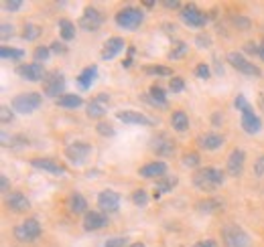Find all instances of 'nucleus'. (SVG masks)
<instances>
[{
    "label": "nucleus",
    "mask_w": 264,
    "mask_h": 247,
    "mask_svg": "<svg viewBox=\"0 0 264 247\" xmlns=\"http://www.w3.org/2000/svg\"><path fill=\"white\" fill-rule=\"evenodd\" d=\"M226 180V172L222 168L215 166H205V168H197V172H193V186L197 190L203 193H213L218 190Z\"/></svg>",
    "instance_id": "f257e3e1"
},
{
    "label": "nucleus",
    "mask_w": 264,
    "mask_h": 247,
    "mask_svg": "<svg viewBox=\"0 0 264 247\" xmlns=\"http://www.w3.org/2000/svg\"><path fill=\"white\" fill-rule=\"evenodd\" d=\"M43 103V95L39 91H27V93H20V95H14L12 101H10V107L14 114H20V116H29L33 112H37Z\"/></svg>",
    "instance_id": "f03ea898"
},
{
    "label": "nucleus",
    "mask_w": 264,
    "mask_h": 247,
    "mask_svg": "<svg viewBox=\"0 0 264 247\" xmlns=\"http://www.w3.org/2000/svg\"><path fill=\"white\" fill-rule=\"evenodd\" d=\"M114 20H116V24L120 29L136 31L145 20V12H142V8H136V6H124V8H120L116 12Z\"/></svg>",
    "instance_id": "7ed1b4c3"
},
{
    "label": "nucleus",
    "mask_w": 264,
    "mask_h": 247,
    "mask_svg": "<svg viewBox=\"0 0 264 247\" xmlns=\"http://www.w3.org/2000/svg\"><path fill=\"white\" fill-rule=\"evenodd\" d=\"M222 239L226 247H252L250 235L236 223H228L222 229Z\"/></svg>",
    "instance_id": "20e7f679"
},
{
    "label": "nucleus",
    "mask_w": 264,
    "mask_h": 247,
    "mask_svg": "<svg viewBox=\"0 0 264 247\" xmlns=\"http://www.w3.org/2000/svg\"><path fill=\"white\" fill-rule=\"evenodd\" d=\"M228 63L236 69V71H240L242 75H248V77H260L262 75V71H260V67H256L252 61H248L242 53H238V51H230L228 53Z\"/></svg>",
    "instance_id": "39448f33"
},
{
    "label": "nucleus",
    "mask_w": 264,
    "mask_h": 247,
    "mask_svg": "<svg viewBox=\"0 0 264 247\" xmlns=\"http://www.w3.org/2000/svg\"><path fill=\"white\" fill-rule=\"evenodd\" d=\"M63 91H65V77H63V73H59V71H47V75L43 79V93L47 97L59 99L61 95H65Z\"/></svg>",
    "instance_id": "423d86ee"
},
{
    "label": "nucleus",
    "mask_w": 264,
    "mask_h": 247,
    "mask_svg": "<svg viewBox=\"0 0 264 247\" xmlns=\"http://www.w3.org/2000/svg\"><path fill=\"white\" fill-rule=\"evenodd\" d=\"M91 152H93L91 144H88V142H74V144H69V146L65 148L63 154H65V158L74 166H82L88 162Z\"/></svg>",
    "instance_id": "0eeeda50"
},
{
    "label": "nucleus",
    "mask_w": 264,
    "mask_h": 247,
    "mask_svg": "<svg viewBox=\"0 0 264 247\" xmlns=\"http://www.w3.org/2000/svg\"><path fill=\"white\" fill-rule=\"evenodd\" d=\"M41 223L37 221V219H27V221H22L20 225H16L14 227V237L18 239V241H25V243H31V241H35L37 237H41Z\"/></svg>",
    "instance_id": "6e6552de"
},
{
    "label": "nucleus",
    "mask_w": 264,
    "mask_h": 247,
    "mask_svg": "<svg viewBox=\"0 0 264 247\" xmlns=\"http://www.w3.org/2000/svg\"><path fill=\"white\" fill-rule=\"evenodd\" d=\"M16 75L20 77V79H25V81H31V83H43L45 79V75H47V71H45V67L41 65V63H25V65H18L16 67Z\"/></svg>",
    "instance_id": "1a4fd4ad"
},
{
    "label": "nucleus",
    "mask_w": 264,
    "mask_h": 247,
    "mask_svg": "<svg viewBox=\"0 0 264 247\" xmlns=\"http://www.w3.org/2000/svg\"><path fill=\"white\" fill-rule=\"evenodd\" d=\"M181 18H183V22L189 24L191 29H201V26H205V22H207V14H205L203 10H199L195 4L183 6V8H181Z\"/></svg>",
    "instance_id": "9d476101"
},
{
    "label": "nucleus",
    "mask_w": 264,
    "mask_h": 247,
    "mask_svg": "<svg viewBox=\"0 0 264 247\" xmlns=\"http://www.w3.org/2000/svg\"><path fill=\"white\" fill-rule=\"evenodd\" d=\"M104 20H106V16H104L95 6H88V8L84 10V14H82L78 26L84 29V31H98V29L104 24Z\"/></svg>",
    "instance_id": "9b49d317"
},
{
    "label": "nucleus",
    "mask_w": 264,
    "mask_h": 247,
    "mask_svg": "<svg viewBox=\"0 0 264 247\" xmlns=\"http://www.w3.org/2000/svg\"><path fill=\"white\" fill-rule=\"evenodd\" d=\"M151 148L157 156H163V158H171L175 154V142L167 136V134H159L151 140Z\"/></svg>",
    "instance_id": "f8f14e48"
},
{
    "label": "nucleus",
    "mask_w": 264,
    "mask_h": 247,
    "mask_svg": "<svg viewBox=\"0 0 264 247\" xmlns=\"http://www.w3.org/2000/svg\"><path fill=\"white\" fill-rule=\"evenodd\" d=\"M98 207L102 213H116L120 209V195L116 190H110V188L102 190L98 195Z\"/></svg>",
    "instance_id": "ddd939ff"
},
{
    "label": "nucleus",
    "mask_w": 264,
    "mask_h": 247,
    "mask_svg": "<svg viewBox=\"0 0 264 247\" xmlns=\"http://www.w3.org/2000/svg\"><path fill=\"white\" fill-rule=\"evenodd\" d=\"M244 164H246V152L242 148H234L228 156V162H226V172L230 176H240L244 172Z\"/></svg>",
    "instance_id": "4468645a"
},
{
    "label": "nucleus",
    "mask_w": 264,
    "mask_h": 247,
    "mask_svg": "<svg viewBox=\"0 0 264 247\" xmlns=\"http://www.w3.org/2000/svg\"><path fill=\"white\" fill-rule=\"evenodd\" d=\"M108 101H110L108 93H100V95H95L91 101H88L86 112H88L89 118H91V120H102V118L108 114Z\"/></svg>",
    "instance_id": "2eb2a0df"
},
{
    "label": "nucleus",
    "mask_w": 264,
    "mask_h": 247,
    "mask_svg": "<svg viewBox=\"0 0 264 247\" xmlns=\"http://www.w3.org/2000/svg\"><path fill=\"white\" fill-rule=\"evenodd\" d=\"M116 118L124 124H130V126H155V120L140 114V112H130V109L128 112H118Z\"/></svg>",
    "instance_id": "dca6fc26"
},
{
    "label": "nucleus",
    "mask_w": 264,
    "mask_h": 247,
    "mask_svg": "<svg viewBox=\"0 0 264 247\" xmlns=\"http://www.w3.org/2000/svg\"><path fill=\"white\" fill-rule=\"evenodd\" d=\"M108 227V215L102 211H88L84 215V229L86 231H98Z\"/></svg>",
    "instance_id": "f3484780"
},
{
    "label": "nucleus",
    "mask_w": 264,
    "mask_h": 247,
    "mask_svg": "<svg viewBox=\"0 0 264 247\" xmlns=\"http://www.w3.org/2000/svg\"><path fill=\"white\" fill-rule=\"evenodd\" d=\"M169 168L167 164L163 162V160H153V162H149V164L140 166V170H138V174L142 176V178H163V176H167L169 172H167Z\"/></svg>",
    "instance_id": "a211bd4d"
},
{
    "label": "nucleus",
    "mask_w": 264,
    "mask_h": 247,
    "mask_svg": "<svg viewBox=\"0 0 264 247\" xmlns=\"http://www.w3.org/2000/svg\"><path fill=\"white\" fill-rule=\"evenodd\" d=\"M31 166H33V168H39V170H43V172L55 174V176H61V174L67 172L65 166L59 164V162L53 160V158H33V160H31Z\"/></svg>",
    "instance_id": "6ab92c4d"
},
{
    "label": "nucleus",
    "mask_w": 264,
    "mask_h": 247,
    "mask_svg": "<svg viewBox=\"0 0 264 247\" xmlns=\"http://www.w3.org/2000/svg\"><path fill=\"white\" fill-rule=\"evenodd\" d=\"M224 142H226V138H224L222 134H213V132L203 134V136H199V138H197L199 148H201V150H207V152L222 148V146H224Z\"/></svg>",
    "instance_id": "aec40b11"
},
{
    "label": "nucleus",
    "mask_w": 264,
    "mask_h": 247,
    "mask_svg": "<svg viewBox=\"0 0 264 247\" xmlns=\"http://www.w3.org/2000/svg\"><path fill=\"white\" fill-rule=\"evenodd\" d=\"M6 207L12 213H27L31 209V203H29V199L22 193H10L6 197Z\"/></svg>",
    "instance_id": "412c9836"
},
{
    "label": "nucleus",
    "mask_w": 264,
    "mask_h": 247,
    "mask_svg": "<svg viewBox=\"0 0 264 247\" xmlns=\"http://www.w3.org/2000/svg\"><path fill=\"white\" fill-rule=\"evenodd\" d=\"M122 49H124V39H120V37H110V39L106 41L104 49H102V59H104V61H112Z\"/></svg>",
    "instance_id": "4be33fe9"
},
{
    "label": "nucleus",
    "mask_w": 264,
    "mask_h": 247,
    "mask_svg": "<svg viewBox=\"0 0 264 247\" xmlns=\"http://www.w3.org/2000/svg\"><path fill=\"white\" fill-rule=\"evenodd\" d=\"M240 124H242V130L246 134H250V136H254V134H258L262 130V120L256 114H244Z\"/></svg>",
    "instance_id": "5701e85b"
},
{
    "label": "nucleus",
    "mask_w": 264,
    "mask_h": 247,
    "mask_svg": "<svg viewBox=\"0 0 264 247\" xmlns=\"http://www.w3.org/2000/svg\"><path fill=\"white\" fill-rule=\"evenodd\" d=\"M67 209L71 211V213H76V215H86L88 213V201L80 195V193H71L69 197H67Z\"/></svg>",
    "instance_id": "b1692460"
},
{
    "label": "nucleus",
    "mask_w": 264,
    "mask_h": 247,
    "mask_svg": "<svg viewBox=\"0 0 264 247\" xmlns=\"http://www.w3.org/2000/svg\"><path fill=\"white\" fill-rule=\"evenodd\" d=\"M177 182H179V178H177L175 174H167V176L159 178L157 180V188H155V199H159L163 193H171L177 186Z\"/></svg>",
    "instance_id": "393cba45"
},
{
    "label": "nucleus",
    "mask_w": 264,
    "mask_h": 247,
    "mask_svg": "<svg viewBox=\"0 0 264 247\" xmlns=\"http://www.w3.org/2000/svg\"><path fill=\"white\" fill-rule=\"evenodd\" d=\"M57 105L63 107V109H78V107L84 105V99L80 95H76V93H65V95H61L57 99Z\"/></svg>",
    "instance_id": "a878e982"
},
{
    "label": "nucleus",
    "mask_w": 264,
    "mask_h": 247,
    "mask_svg": "<svg viewBox=\"0 0 264 247\" xmlns=\"http://www.w3.org/2000/svg\"><path fill=\"white\" fill-rule=\"evenodd\" d=\"M171 126H173V130L179 132V134L187 132V130H189V118H187V114L181 112V109L173 112V114H171Z\"/></svg>",
    "instance_id": "bb28decb"
},
{
    "label": "nucleus",
    "mask_w": 264,
    "mask_h": 247,
    "mask_svg": "<svg viewBox=\"0 0 264 247\" xmlns=\"http://www.w3.org/2000/svg\"><path fill=\"white\" fill-rule=\"evenodd\" d=\"M95 77H98V67H95V65H89V67H86V69L78 75V85H80L82 89H89L91 83L95 81Z\"/></svg>",
    "instance_id": "cd10ccee"
},
{
    "label": "nucleus",
    "mask_w": 264,
    "mask_h": 247,
    "mask_svg": "<svg viewBox=\"0 0 264 247\" xmlns=\"http://www.w3.org/2000/svg\"><path fill=\"white\" fill-rule=\"evenodd\" d=\"M142 71H145L147 75H151V77H171V79L175 77L173 69L167 67V65H145Z\"/></svg>",
    "instance_id": "c85d7f7f"
},
{
    "label": "nucleus",
    "mask_w": 264,
    "mask_h": 247,
    "mask_svg": "<svg viewBox=\"0 0 264 247\" xmlns=\"http://www.w3.org/2000/svg\"><path fill=\"white\" fill-rule=\"evenodd\" d=\"M57 26H59V35H61V39H63V41H71V39H76V24H74L71 20L61 18V20L57 22Z\"/></svg>",
    "instance_id": "c756f323"
},
{
    "label": "nucleus",
    "mask_w": 264,
    "mask_h": 247,
    "mask_svg": "<svg viewBox=\"0 0 264 247\" xmlns=\"http://www.w3.org/2000/svg\"><path fill=\"white\" fill-rule=\"evenodd\" d=\"M149 97H151V101H153L155 105L167 107V91H165L163 87H159V85H153V87L149 89Z\"/></svg>",
    "instance_id": "7c9ffc66"
},
{
    "label": "nucleus",
    "mask_w": 264,
    "mask_h": 247,
    "mask_svg": "<svg viewBox=\"0 0 264 247\" xmlns=\"http://www.w3.org/2000/svg\"><path fill=\"white\" fill-rule=\"evenodd\" d=\"M222 209H224V203L218 199H207V201L197 203V211H201V213H218Z\"/></svg>",
    "instance_id": "2f4dec72"
},
{
    "label": "nucleus",
    "mask_w": 264,
    "mask_h": 247,
    "mask_svg": "<svg viewBox=\"0 0 264 247\" xmlns=\"http://www.w3.org/2000/svg\"><path fill=\"white\" fill-rule=\"evenodd\" d=\"M41 35H43V26H39L35 22H27L22 26V39L25 41H37Z\"/></svg>",
    "instance_id": "473e14b6"
},
{
    "label": "nucleus",
    "mask_w": 264,
    "mask_h": 247,
    "mask_svg": "<svg viewBox=\"0 0 264 247\" xmlns=\"http://www.w3.org/2000/svg\"><path fill=\"white\" fill-rule=\"evenodd\" d=\"M187 51H189V45H187L185 41H175V43H173V49L169 51V59L179 61V59H183V57L187 55Z\"/></svg>",
    "instance_id": "72a5a7b5"
},
{
    "label": "nucleus",
    "mask_w": 264,
    "mask_h": 247,
    "mask_svg": "<svg viewBox=\"0 0 264 247\" xmlns=\"http://www.w3.org/2000/svg\"><path fill=\"white\" fill-rule=\"evenodd\" d=\"M0 57L2 59H10V61H18V59H22L25 57V51L22 49H12V47H2L0 49Z\"/></svg>",
    "instance_id": "f704fd0d"
},
{
    "label": "nucleus",
    "mask_w": 264,
    "mask_h": 247,
    "mask_svg": "<svg viewBox=\"0 0 264 247\" xmlns=\"http://www.w3.org/2000/svg\"><path fill=\"white\" fill-rule=\"evenodd\" d=\"M33 59H35V63H45V61H49L51 59V49L49 47H43V45H39V47H35V51H33Z\"/></svg>",
    "instance_id": "c9c22d12"
},
{
    "label": "nucleus",
    "mask_w": 264,
    "mask_h": 247,
    "mask_svg": "<svg viewBox=\"0 0 264 247\" xmlns=\"http://www.w3.org/2000/svg\"><path fill=\"white\" fill-rule=\"evenodd\" d=\"M181 162H183V166H187V168H197L199 162H201V156H199V152H185L181 156Z\"/></svg>",
    "instance_id": "e433bc0d"
},
{
    "label": "nucleus",
    "mask_w": 264,
    "mask_h": 247,
    "mask_svg": "<svg viewBox=\"0 0 264 247\" xmlns=\"http://www.w3.org/2000/svg\"><path fill=\"white\" fill-rule=\"evenodd\" d=\"M234 105H236V107L242 112V116H244V114H254V107H252V103H250V101H248L244 95H238V97L234 99Z\"/></svg>",
    "instance_id": "4c0bfd02"
},
{
    "label": "nucleus",
    "mask_w": 264,
    "mask_h": 247,
    "mask_svg": "<svg viewBox=\"0 0 264 247\" xmlns=\"http://www.w3.org/2000/svg\"><path fill=\"white\" fill-rule=\"evenodd\" d=\"M132 203H134L136 207H147V205H149V193H147L145 188L134 190V193H132Z\"/></svg>",
    "instance_id": "58836bf2"
},
{
    "label": "nucleus",
    "mask_w": 264,
    "mask_h": 247,
    "mask_svg": "<svg viewBox=\"0 0 264 247\" xmlns=\"http://www.w3.org/2000/svg\"><path fill=\"white\" fill-rule=\"evenodd\" d=\"M232 22H234L236 29H240V31H248V29L252 26V20L246 18V16H232Z\"/></svg>",
    "instance_id": "ea45409f"
},
{
    "label": "nucleus",
    "mask_w": 264,
    "mask_h": 247,
    "mask_svg": "<svg viewBox=\"0 0 264 247\" xmlns=\"http://www.w3.org/2000/svg\"><path fill=\"white\" fill-rule=\"evenodd\" d=\"M95 130H98L100 136H114V134H116V130H114L108 122H98V124H95Z\"/></svg>",
    "instance_id": "a19ab883"
},
{
    "label": "nucleus",
    "mask_w": 264,
    "mask_h": 247,
    "mask_svg": "<svg viewBox=\"0 0 264 247\" xmlns=\"http://www.w3.org/2000/svg\"><path fill=\"white\" fill-rule=\"evenodd\" d=\"M195 75H197L199 79H209V77H211V69H209V65H205V63L195 65Z\"/></svg>",
    "instance_id": "79ce46f5"
},
{
    "label": "nucleus",
    "mask_w": 264,
    "mask_h": 247,
    "mask_svg": "<svg viewBox=\"0 0 264 247\" xmlns=\"http://www.w3.org/2000/svg\"><path fill=\"white\" fill-rule=\"evenodd\" d=\"M12 35H14V26L10 22H2L0 24V37H2V41H8V37H12Z\"/></svg>",
    "instance_id": "37998d69"
},
{
    "label": "nucleus",
    "mask_w": 264,
    "mask_h": 247,
    "mask_svg": "<svg viewBox=\"0 0 264 247\" xmlns=\"http://www.w3.org/2000/svg\"><path fill=\"white\" fill-rule=\"evenodd\" d=\"M10 120H12V107L0 105V122L2 124H10Z\"/></svg>",
    "instance_id": "c03bdc74"
},
{
    "label": "nucleus",
    "mask_w": 264,
    "mask_h": 247,
    "mask_svg": "<svg viewBox=\"0 0 264 247\" xmlns=\"http://www.w3.org/2000/svg\"><path fill=\"white\" fill-rule=\"evenodd\" d=\"M169 89H171L173 93H181V91L185 89V81H183L181 77H177V75H175V77L169 81Z\"/></svg>",
    "instance_id": "a18cd8bd"
},
{
    "label": "nucleus",
    "mask_w": 264,
    "mask_h": 247,
    "mask_svg": "<svg viewBox=\"0 0 264 247\" xmlns=\"http://www.w3.org/2000/svg\"><path fill=\"white\" fill-rule=\"evenodd\" d=\"M128 245V239L126 237H112V239H108L104 247H126Z\"/></svg>",
    "instance_id": "49530a36"
},
{
    "label": "nucleus",
    "mask_w": 264,
    "mask_h": 247,
    "mask_svg": "<svg viewBox=\"0 0 264 247\" xmlns=\"http://www.w3.org/2000/svg\"><path fill=\"white\" fill-rule=\"evenodd\" d=\"M2 6H4L8 12H16V10L22 8V2H20V0H4Z\"/></svg>",
    "instance_id": "de8ad7c7"
},
{
    "label": "nucleus",
    "mask_w": 264,
    "mask_h": 247,
    "mask_svg": "<svg viewBox=\"0 0 264 247\" xmlns=\"http://www.w3.org/2000/svg\"><path fill=\"white\" fill-rule=\"evenodd\" d=\"M195 43H197V47H199V49H207V47L211 45V37L201 33V35H197V37H195Z\"/></svg>",
    "instance_id": "09e8293b"
},
{
    "label": "nucleus",
    "mask_w": 264,
    "mask_h": 247,
    "mask_svg": "<svg viewBox=\"0 0 264 247\" xmlns=\"http://www.w3.org/2000/svg\"><path fill=\"white\" fill-rule=\"evenodd\" d=\"M49 49H51V53H57V55H63L67 49H65V45L63 43H59V41H53L51 45H49Z\"/></svg>",
    "instance_id": "8fccbe9b"
},
{
    "label": "nucleus",
    "mask_w": 264,
    "mask_h": 247,
    "mask_svg": "<svg viewBox=\"0 0 264 247\" xmlns=\"http://www.w3.org/2000/svg\"><path fill=\"white\" fill-rule=\"evenodd\" d=\"M254 172H256V176H264V154L262 156H258V160L254 162Z\"/></svg>",
    "instance_id": "3c124183"
},
{
    "label": "nucleus",
    "mask_w": 264,
    "mask_h": 247,
    "mask_svg": "<svg viewBox=\"0 0 264 247\" xmlns=\"http://www.w3.org/2000/svg\"><path fill=\"white\" fill-rule=\"evenodd\" d=\"M222 122H224V114H222V112H213V114H211V126L220 128Z\"/></svg>",
    "instance_id": "603ef678"
},
{
    "label": "nucleus",
    "mask_w": 264,
    "mask_h": 247,
    "mask_svg": "<svg viewBox=\"0 0 264 247\" xmlns=\"http://www.w3.org/2000/svg\"><path fill=\"white\" fill-rule=\"evenodd\" d=\"M191 247H220V245H218V241H213V239H203V241L193 243Z\"/></svg>",
    "instance_id": "864d4df0"
},
{
    "label": "nucleus",
    "mask_w": 264,
    "mask_h": 247,
    "mask_svg": "<svg viewBox=\"0 0 264 247\" xmlns=\"http://www.w3.org/2000/svg\"><path fill=\"white\" fill-rule=\"evenodd\" d=\"M8 188H10V180L2 174V176H0V190H2V193H8Z\"/></svg>",
    "instance_id": "5fc2aeb1"
},
{
    "label": "nucleus",
    "mask_w": 264,
    "mask_h": 247,
    "mask_svg": "<svg viewBox=\"0 0 264 247\" xmlns=\"http://www.w3.org/2000/svg\"><path fill=\"white\" fill-rule=\"evenodd\" d=\"M252 43H254V41L246 43V45H244V51H246V53H252V55H254V53L258 55V45H252Z\"/></svg>",
    "instance_id": "6e6d98bb"
},
{
    "label": "nucleus",
    "mask_w": 264,
    "mask_h": 247,
    "mask_svg": "<svg viewBox=\"0 0 264 247\" xmlns=\"http://www.w3.org/2000/svg\"><path fill=\"white\" fill-rule=\"evenodd\" d=\"M163 6L165 8H183L179 0H163Z\"/></svg>",
    "instance_id": "4d7b16f0"
},
{
    "label": "nucleus",
    "mask_w": 264,
    "mask_h": 247,
    "mask_svg": "<svg viewBox=\"0 0 264 247\" xmlns=\"http://www.w3.org/2000/svg\"><path fill=\"white\" fill-rule=\"evenodd\" d=\"M132 55H134V47H128V57H126V61L122 63L124 67H130V65H132Z\"/></svg>",
    "instance_id": "13d9d810"
},
{
    "label": "nucleus",
    "mask_w": 264,
    "mask_h": 247,
    "mask_svg": "<svg viewBox=\"0 0 264 247\" xmlns=\"http://www.w3.org/2000/svg\"><path fill=\"white\" fill-rule=\"evenodd\" d=\"M258 57H260V59L264 61V41L260 43V45H258Z\"/></svg>",
    "instance_id": "bf43d9fd"
},
{
    "label": "nucleus",
    "mask_w": 264,
    "mask_h": 247,
    "mask_svg": "<svg viewBox=\"0 0 264 247\" xmlns=\"http://www.w3.org/2000/svg\"><path fill=\"white\" fill-rule=\"evenodd\" d=\"M258 105L262 107V112H264V93H260V95H258Z\"/></svg>",
    "instance_id": "052dcab7"
},
{
    "label": "nucleus",
    "mask_w": 264,
    "mask_h": 247,
    "mask_svg": "<svg viewBox=\"0 0 264 247\" xmlns=\"http://www.w3.org/2000/svg\"><path fill=\"white\" fill-rule=\"evenodd\" d=\"M142 6H147V8H153V6H155V2H153V0H147V2H142Z\"/></svg>",
    "instance_id": "680f3d73"
},
{
    "label": "nucleus",
    "mask_w": 264,
    "mask_h": 247,
    "mask_svg": "<svg viewBox=\"0 0 264 247\" xmlns=\"http://www.w3.org/2000/svg\"><path fill=\"white\" fill-rule=\"evenodd\" d=\"M126 247H145V243H140V241H138V243H132V245H126Z\"/></svg>",
    "instance_id": "e2e57ef3"
}]
</instances>
